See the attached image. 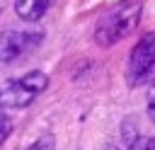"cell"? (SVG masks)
<instances>
[{"instance_id": "obj_1", "label": "cell", "mask_w": 155, "mask_h": 150, "mask_svg": "<svg viewBox=\"0 0 155 150\" xmlns=\"http://www.w3.org/2000/svg\"><path fill=\"white\" fill-rule=\"evenodd\" d=\"M143 15V0H121L109 12L102 15L94 29V39L99 46H114L121 39L131 36L140 22Z\"/></svg>"}, {"instance_id": "obj_2", "label": "cell", "mask_w": 155, "mask_h": 150, "mask_svg": "<svg viewBox=\"0 0 155 150\" xmlns=\"http://www.w3.org/2000/svg\"><path fill=\"white\" fill-rule=\"evenodd\" d=\"M46 87H48V75L41 70H29L22 77L0 80V106L2 109L29 106Z\"/></svg>"}, {"instance_id": "obj_3", "label": "cell", "mask_w": 155, "mask_h": 150, "mask_svg": "<svg viewBox=\"0 0 155 150\" xmlns=\"http://www.w3.org/2000/svg\"><path fill=\"white\" fill-rule=\"evenodd\" d=\"M126 80L133 87L155 82V31L145 34L133 46L128 56V65H126Z\"/></svg>"}, {"instance_id": "obj_4", "label": "cell", "mask_w": 155, "mask_h": 150, "mask_svg": "<svg viewBox=\"0 0 155 150\" xmlns=\"http://www.w3.org/2000/svg\"><path fill=\"white\" fill-rule=\"evenodd\" d=\"M41 41H44V31H39V29H7V31H2L0 34V63H5V65L17 63L19 58L36 51Z\"/></svg>"}, {"instance_id": "obj_5", "label": "cell", "mask_w": 155, "mask_h": 150, "mask_svg": "<svg viewBox=\"0 0 155 150\" xmlns=\"http://www.w3.org/2000/svg\"><path fill=\"white\" fill-rule=\"evenodd\" d=\"M124 140H126V150H155V135L140 133L138 123H133L131 119L124 121Z\"/></svg>"}, {"instance_id": "obj_6", "label": "cell", "mask_w": 155, "mask_h": 150, "mask_svg": "<svg viewBox=\"0 0 155 150\" xmlns=\"http://www.w3.org/2000/svg\"><path fill=\"white\" fill-rule=\"evenodd\" d=\"M51 5L53 0H15V12L24 22H39Z\"/></svg>"}, {"instance_id": "obj_7", "label": "cell", "mask_w": 155, "mask_h": 150, "mask_svg": "<svg viewBox=\"0 0 155 150\" xmlns=\"http://www.w3.org/2000/svg\"><path fill=\"white\" fill-rule=\"evenodd\" d=\"M53 145H56V138L51 135V133H46V135H41V138H36L29 148H24V150H53Z\"/></svg>"}, {"instance_id": "obj_8", "label": "cell", "mask_w": 155, "mask_h": 150, "mask_svg": "<svg viewBox=\"0 0 155 150\" xmlns=\"http://www.w3.org/2000/svg\"><path fill=\"white\" fill-rule=\"evenodd\" d=\"M10 131H12V123H10V119L2 114V106H0V145L5 143V138L10 135Z\"/></svg>"}, {"instance_id": "obj_9", "label": "cell", "mask_w": 155, "mask_h": 150, "mask_svg": "<svg viewBox=\"0 0 155 150\" xmlns=\"http://www.w3.org/2000/svg\"><path fill=\"white\" fill-rule=\"evenodd\" d=\"M148 116L155 121V82H153V90L148 94Z\"/></svg>"}, {"instance_id": "obj_10", "label": "cell", "mask_w": 155, "mask_h": 150, "mask_svg": "<svg viewBox=\"0 0 155 150\" xmlns=\"http://www.w3.org/2000/svg\"><path fill=\"white\" fill-rule=\"evenodd\" d=\"M107 150H119V148H114V145H107Z\"/></svg>"}]
</instances>
